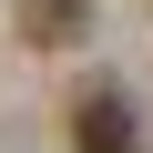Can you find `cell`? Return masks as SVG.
I'll list each match as a JSON object with an SVG mask.
<instances>
[{"instance_id": "1", "label": "cell", "mask_w": 153, "mask_h": 153, "mask_svg": "<svg viewBox=\"0 0 153 153\" xmlns=\"http://www.w3.org/2000/svg\"><path fill=\"white\" fill-rule=\"evenodd\" d=\"M71 153H143V112H133V92L92 82L82 102H71Z\"/></svg>"}, {"instance_id": "2", "label": "cell", "mask_w": 153, "mask_h": 153, "mask_svg": "<svg viewBox=\"0 0 153 153\" xmlns=\"http://www.w3.org/2000/svg\"><path fill=\"white\" fill-rule=\"evenodd\" d=\"M21 31L41 41V51H71L92 31V0H21Z\"/></svg>"}]
</instances>
